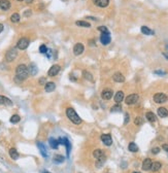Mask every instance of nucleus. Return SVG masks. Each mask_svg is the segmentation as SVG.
<instances>
[{"instance_id": "obj_17", "label": "nucleus", "mask_w": 168, "mask_h": 173, "mask_svg": "<svg viewBox=\"0 0 168 173\" xmlns=\"http://www.w3.org/2000/svg\"><path fill=\"white\" fill-rule=\"evenodd\" d=\"M10 8V2L8 0H0V9L7 10Z\"/></svg>"}, {"instance_id": "obj_3", "label": "nucleus", "mask_w": 168, "mask_h": 173, "mask_svg": "<svg viewBox=\"0 0 168 173\" xmlns=\"http://www.w3.org/2000/svg\"><path fill=\"white\" fill-rule=\"evenodd\" d=\"M18 56V52L16 49H9L7 52H6V55H5V59L7 62H12L14 59L17 58Z\"/></svg>"}, {"instance_id": "obj_22", "label": "nucleus", "mask_w": 168, "mask_h": 173, "mask_svg": "<svg viewBox=\"0 0 168 173\" xmlns=\"http://www.w3.org/2000/svg\"><path fill=\"white\" fill-rule=\"evenodd\" d=\"M158 116L160 117V118H166L167 116H168V110L165 108V107H160V108H158Z\"/></svg>"}, {"instance_id": "obj_38", "label": "nucleus", "mask_w": 168, "mask_h": 173, "mask_svg": "<svg viewBox=\"0 0 168 173\" xmlns=\"http://www.w3.org/2000/svg\"><path fill=\"white\" fill-rule=\"evenodd\" d=\"M142 119L140 118V117H137L136 119H135V121H134V123H135V125H137V126H139V125H141L142 124Z\"/></svg>"}, {"instance_id": "obj_40", "label": "nucleus", "mask_w": 168, "mask_h": 173, "mask_svg": "<svg viewBox=\"0 0 168 173\" xmlns=\"http://www.w3.org/2000/svg\"><path fill=\"white\" fill-rule=\"evenodd\" d=\"M31 14H32V11L30 10V9L26 10V11H25V13H24V15H25V17H30V15H31Z\"/></svg>"}, {"instance_id": "obj_18", "label": "nucleus", "mask_w": 168, "mask_h": 173, "mask_svg": "<svg viewBox=\"0 0 168 173\" xmlns=\"http://www.w3.org/2000/svg\"><path fill=\"white\" fill-rule=\"evenodd\" d=\"M55 89H56V85L54 83H52V82L47 83L44 85V90H45V92H48V93H51V92L55 91Z\"/></svg>"}, {"instance_id": "obj_12", "label": "nucleus", "mask_w": 168, "mask_h": 173, "mask_svg": "<svg viewBox=\"0 0 168 173\" xmlns=\"http://www.w3.org/2000/svg\"><path fill=\"white\" fill-rule=\"evenodd\" d=\"M60 70H61V67H60L59 65L55 64V65H53V66L50 68V70H49L48 74H49L50 76H56V75L60 72Z\"/></svg>"}, {"instance_id": "obj_45", "label": "nucleus", "mask_w": 168, "mask_h": 173, "mask_svg": "<svg viewBox=\"0 0 168 173\" xmlns=\"http://www.w3.org/2000/svg\"><path fill=\"white\" fill-rule=\"evenodd\" d=\"M87 19H88V20H93V21H97V19H96V18H93V17H87Z\"/></svg>"}, {"instance_id": "obj_23", "label": "nucleus", "mask_w": 168, "mask_h": 173, "mask_svg": "<svg viewBox=\"0 0 168 173\" xmlns=\"http://www.w3.org/2000/svg\"><path fill=\"white\" fill-rule=\"evenodd\" d=\"M9 156L12 160H18L19 159V152L17 151L16 148H10L9 149Z\"/></svg>"}, {"instance_id": "obj_15", "label": "nucleus", "mask_w": 168, "mask_h": 173, "mask_svg": "<svg viewBox=\"0 0 168 173\" xmlns=\"http://www.w3.org/2000/svg\"><path fill=\"white\" fill-rule=\"evenodd\" d=\"M113 78H114V81H115L116 83H124V82H125V77H124V75L122 74V73H120V72L115 73L114 76H113Z\"/></svg>"}, {"instance_id": "obj_52", "label": "nucleus", "mask_w": 168, "mask_h": 173, "mask_svg": "<svg viewBox=\"0 0 168 173\" xmlns=\"http://www.w3.org/2000/svg\"><path fill=\"white\" fill-rule=\"evenodd\" d=\"M62 1H64V2H67V0H62Z\"/></svg>"}, {"instance_id": "obj_32", "label": "nucleus", "mask_w": 168, "mask_h": 173, "mask_svg": "<svg viewBox=\"0 0 168 173\" xmlns=\"http://www.w3.org/2000/svg\"><path fill=\"white\" fill-rule=\"evenodd\" d=\"M10 21L12 23H18V22H20V14L19 13H13V14H11Z\"/></svg>"}, {"instance_id": "obj_29", "label": "nucleus", "mask_w": 168, "mask_h": 173, "mask_svg": "<svg viewBox=\"0 0 168 173\" xmlns=\"http://www.w3.org/2000/svg\"><path fill=\"white\" fill-rule=\"evenodd\" d=\"M128 149L130 151H132V152H136L137 150H138V146H137V144H135L134 142H131L128 145Z\"/></svg>"}, {"instance_id": "obj_24", "label": "nucleus", "mask_w": 168, "mask_h": 173, "mask_svg": "<svg viewBox=\"0 0 168 173\" xmlns=\"http://www.w3.org/2000/svg\"><path fill=\"white\" fill-rule=\"evenodd\" d=\"M141 32L143 33V34H145V35H154L155 34V32L153 30H151L148 27H146V26H142L141 27Z\"/></svg>"}, {"instance_id": "obj_25", "label": "nucleus", "mask_w": 168, "mask_h": 173, "mask_svg": "<svg viewBox=\"0 0 168 173\" xmlns=\"http://www.w3.org/2000/svg\"><path fill=\"white\" fill-rule=\"evenodd\" d=\"M0 104L1 105H11L12 102H11V100H9L8 98H6L4 96H0Z\"/></svg>"}, {"instance_id": "obj_35", "label": "nucleus", "mask_w": 168, "mask_h": 173, "mask_svg": "<svg viewBox=\"0 0 168 173\" xmlns=\"http://www.w3.org/2000/svg\"><path fill=\"white\" fill-rule=\"evenodd\" d=\"M20 120H21V118L18 116V114H14V116H12L11 118H10V123L11 124H17V123H19L20 122Z\"/></svg>"}, {"instance_id": "obj_19", "label": "nucleus", "mask_w": 168, "mask_h": 173, "mask_svg": "<svg viewBox=\"0 0 168 173\" xmlns=\"http://www.w3.org/2000/svg\"><path fill=\"white\" fill-rule=\"evenodd\" d=\"M152 164H153V162H152V160L151 159H145L144 161H143V163H142V169L144 170V171H147V170H151V167H152Z\"/></svg>"}, {"instance_id": "obj_39", "label": "nucleus", "mask_w": 168, "mask_h": 173, "mask_svg": "<svg viewBox=\"0 0 168 173\" xmlns=\"http://www.w3.org/2000/svg\"><path fill=\"white\" fill-rule=\"evenodd\" d=\"M152 152L154 153V155H157V153L160 152V148H159V147H154V148L152 149Z\"/></svg>"}, {"instance_id": "obj_47", "label": "nucleus", "mask_w": 168, "mask_h": 173, "mask_svg": "<svg viewBox=\"0 0 168 173\" xmlns=\"http://www.w3.org/2000/svg\"><path fill=\"white\" fill-rule=\"evenodd\" d=\"M163 56H164V57H165V58L168 60V54H167V53H163Z\"/></svg>"}, {"instance_id": "obj_2", "label": "nucleus", "mask_w": 168, "mask_h": 173, "mask_svg": "<svg viewBox=\"0 0 168 173\" xmlns=\"http://www.w3.org/2000/svg\"><path fill=\"white\" fill-rule=\"evenodd\" d=\"M66 116H67V118L73 123V124H75V125H80V124H82V119L80 118V116L76 113V111L74 110L73 108H71V107H69V108H67L66 109Z\"/></svg>"}, {"instance_id": "obj_41", "label": "nucleus", "mask_w": 168, "mask_h": 173, "mask_svg": "<svg viewBox=\"0 0 168 173\" xmlns=\"http://www.w3.org/2000/svg\"><path fill=\"white\" fill-rule=\"evenodd\" d=\"M155 73L156 74H159V75H165L166 74V72L165 71H162V70H156Z\"/></svg>"}, {"instance_id": "obj_34", "label": "nucleus", "mask_w": 168, "mask_h": 173, "mask_svg": "<svg viewBox=\"0 0 168 173\" xmlns=\"http://www.w3.org/2000/svg\"><path fill=\"white\" fill-rule=\"evenodd\" d=\"M145 117H146V119H147L150 122H155V121L157 120L156 116H155L154 113H153V112H146Z\"/></svg>"}, {"instance_id": "obj_49", "label": "nucleus", "mask_w": 168, "mask_h": 173, "mask_svg": "<svg viewBox=\"0 0 168 173\" xmlns=\"http://www.w3.org/2000/svg\"><path fill=\"white\" fill-rule=\"evenodd\" d=\"M40 173H50V172H48V171H42V172H40Z\"/></svg>"}, {"instance_id": "obj_14", "label": "nucleus", "mask_w": 168, "mask_h": 173, "mask_svg": "<svg viewBox=\"0 0 168 173\" xmlns=\"http://www.w3.org/2000/svg\"><path fill=\"white\" fill-rule=\"evenodd\" d=\"M93 2L99 7H106L109 4V0H93Z\"/></svg>"}, {"instance_id": "obj_42", "label": "nucleus", "mask_w": 168, "mask_h": 173, "mask_svg": "<svg viewBox=\"0 0 168 173\" xmlns=\"http://www.w3.org/2000/svg\"><path fill=\"white\" fill-rule=\"evenodd\" d=\"M129 120H130V117H129V114H128V113H126V114H125V122H124V124H125V125H126V124H128Z\"/></svg>"}, {"instance_id": "obj_28", "label": "nucleus", "mask_w": 168, "mask_h": 173, "mask_svg": "<svg viewBox=\"0 0 168 173\" xmlns=\"http://www.w3.org/2000/svg\"><path fill=\"white\" fill-rule=\"evenodd\" d=\"M83 76H84V78H86L87 81L93 82V75L91 74L90 72H88L87 70H84V71H83Z\"/></svg>"}, {"instance_id": "obj_4", "label": "nucleus", "mask_w": 168, "mask_h": 173, "mask_svg": "<svg viewBox=\"0 0 168 173\" xmlns=\"http://www.w3.org/2000/svg\"><path fill=\"white\" fill-rule=\"evenodd\" d=\"M167 95H165L164 93H157L154 95V101L158 104H162V103H165L167 101Z\"/></svg>"}, {"instance_id": "obj_1", "label": "nucleus", "mask_w": 168, "mask_h": 173, "mask_svg": "<svg viewBox=\"0 0 168 173\" xmlns=\"http://www.w3.org/2000/svg\"><path fill=\"white\" fill-rule=\"evenodd\" d=\"M29 75V70H28V67L24 64H21L19 65L17 68H16V81L17 83H21L23 81H25L26 78L28 77Z\"/></svg>"}, {"instance_id": "obj_31", "label": "nucleus", "mask_w": 168, "mask_h": 173, "mask_svg": "<svg viewBox=\"0 0 168 173\" xmlns=\"http://www.w3.org/2000/svg\"><path fill=\"white\" fill-rule=\"evenodd\" d=\"M110 111H111V112H119V111H122V106H121L119 103H117L116 105H114V106L110 108Z\"/></svg>"}, {"instance_id": "obj_30", "label": "nucleus", "mask_w": 168, "mask_h": 173, "mask_svg": "<svg viewBox=\"0 0 168 173\" xmlns=\"http://www.w3.org/2000/svg\"><path fill=\"white\" fill-rule=\"evenodd\" d=\"M75 24L78 26H80V27H86V28H90L91 27V25L88 22H86V21H76Z\"/></svg>"}, {"instance_id": "obj_36", "label": "nucleus", "mask_w": 168, "mask_h": 173, "mask_svg": "<svg viewBox=\"0 0 168 173\" xmlns=\"http://www.w3.org/2000/svg\"><path fill=\"white\" fill-rule=\"evenodd\" d=\"M98 30L100 31L101 33H109V31H108V29L106 28L105 26H99L98 27Z\"/></svg>"}, {"instance_id": "obj_27", "label": "nucleus", "mask_w": 168, "mask_h": 173, "mask_svg": "<svg viewBox=\"0 0 168 173\" xmlns=\"http://www.w3.org/2000/svg\"><path fill=\"white\" fill-rule=\"evenodd\" d=\"M161 163L160 162H155V163H153L152 164V167H151V170L152 171H154V172H157V171H159L160 169H161Z\"/></svg>"}, {"instance_id": "obj_48", "label": "nucleus", "mask_w": 168, "mask_h": 173, "mask_svg": "<svg viewBox=\"0 0 168 173\" xmlns=\"http://www.w3.org/2000/svg\"><path fill=\"white\" fill-rule=\"evenodd\" d=\"M25 1H26V2L29 4V3H32V2H33V0H25Z\"/></svg>"}, {"instance_id": "obj_21", "label": "nucleus", "mask_w": 168, "mask_h": 173, "mask_svg": "<svg viewBox=\"0 0 168 173\" xmlns=\"http://www.w3.org/2000/svg\"><path fill=\"white\" fill-rule=\"evenodd\" d=\"M28 70H29V73L31 75H35L37 73V71H38V68H37V66L34 64V63H31V64L29 65Z\"/></svg>"}, {"instance_id": "obj_16", "label": "nucleus", "mask_w": 168, "mask_h": 173, "mask_svg": "<svg viewBox=\"0 0 168 173\" xmlns=\"http://www.w3.org/2000/svg\"><path fill=\"white\" fill-rule=\"evenodd\" d=\"M36 144H37V147H38V149L40 150V153L42 155V157L47 158V157H48V151H47V148H45L44 144H43L42 142H37Z\"/></svg>"}, {"instance_id": "obj_9", "label": "nucleus", "mask_w": 168, "mask_h": 173, "mask_svg": "<svg viewBox=\"0 0 168 173\" xmlns=\"http://www.w3.org/2000/svg\"><path fill=\"white\" fill-rule=\"evenodd\" d=\"M101 140L106 146H109L113 143V139H111V136L109 134H102L101 135Z\"/></svg>"}, {"instance_id": "obj_26", "label": "nucleus", "mask_w": 168, "mask_h": 173, "mask_svg": "<svg viewBox=\"0 0 168 173\" xmlns=\"http://www.w3.org/2000/svg\"><path fill=\"white\" fill-rule=\"evenodd\" d=\"M50 144H51V147L53 149H57L59 147V141L57 139H54V138H50Z\"/></svg>"}, {"instance_id": "obj_8", "label": "nucleus", "mask_w": 168, "mask_h": 173, "mask_svg": "<svg viewBox=\"0 0 168 173\" xmlns=\"http://www.w3.org/2000/svg\"><path fill=\"white\" fill-rule=\"evenodd\" d=\"M111 40V37H110V34L109 33H102L101 36H100V41L103 45H107Z\"/></svg>"}, {"instance_id": "obj_33", "label": "nucleus", "mask_w": 168, "mask_h": 173, "mask_svg": "<svg viewBox=\"0 0 168 173\" xmlns=\"http://www.w3.org/2000/svg\"><path fill=\"white\" fill-rule=\"evenodd\" d=\"M64 157L63 156H60V155H56L55 157H54V162H56V163H63L64 162Z\"/></svg>"}, {"instance_id": "obj_37", "label": "nucleus", "mask_w": 168, "mask_h": 173, "mask_svg": "<svg viewBox=\"0 0 168 173\" xmlns=\"http://www.w3.org/2000/svg\"><path fill=\"white\" fill-rule=\"evenodd\" d=\"M39 52H40L41 54H47V52H48V48H47V45L41 44V45H40V48H39Z\"/></svg>"}, {"instance_id": "obj_6", "label": "nucleus", "mask_w": 168, "mask_h": 173, "mask_svg": "<svg viewBox=\"0 0 168 173\" xmlns=\"http://www.w3.org/2000/svg\"><path fill=\"white\" fill-rule=\"evenodd\" d=\"M138 99H139V96L137 95V94H131V95H129L125 99V102L127 105H132V104H135L137 101H138Z\"/></svg>"}, {"instance_id": "obj_43", "label": "nucleus", "mask_w": 168, "mask_h": 173, "mask_svg": "<svg viewBox=\"0 0 168 173\" xmlns=\"http://www.w3.org/2000/svg\"><path fill=\"white\" fill-rule=\"evenodd\" d=\"M39 84H40V85H45V84H47V83H45V78H44V77H41V78H40Z\"/></svg>"}, {"instance_id": "obj_46", "label": "nucleus", "mask_w": 168, "mask_h": 173, "mask_svg": "<svg viewBox=\"0 0 168 173\" xmlns=\"http://www.w3.org/2000/svg\"><path fill=\"white\" fill-rule=\"evenodd\" d=\"M3 29H4L3 25H2V24H0V33H1V32H2V31H3Z\"/></svg>"}, {"instance_id": "obj_44", "label": "nucleus", "mask_w": 168, "mask_h": 173, "mask_svg": "<svg viewBox=\"0 0 168 173\" xmlns=\"http://www.w3.org/2000/svg\"><path fill=\"white\" fill-rule=\"evenodd\" d=\"M162 148H163L164 150H166V151H168V144H163V146H162Z\"/></svg>"}, {"instance_id": "obj_20", "label": "nucleus", "mask_w": 168, "mask_h": 173, "mask_svg": "<svg viewBox=\"0 0 168 173\" xmlns=\"http://www.w3.org/2000/svg\"><path fill=\"white\" fill-rule=\"evenodd\" d=\"M123 100H124V93L122 92V91L117 92L116 95H115V102L120 103V102H122Z\"/></svg>"}, {"instance_id": "obj_11", "label": "nucleus", "mask_w": 168, "mask_h": 173, "mask_svg": "<svg viewBox=\"0 0 168 173\" xmlns=\"http://www.w3.org/2000/svg\"><path fill=\"white\" fill-rule=\"evenodd\" d=\"M93 156H94V158H96L97 160L105 162V156H104V153H103V151L101 149H95L93 151Z\"/></svg>"}, {"instance_id": "obj_7", "label": "nucleus", "mask_w": 168, "mask_h": 173, "mask_svg": "<svg viewBox=\"0 0 168 173\" xmlns=\"http://www.w3.org/2000/svg\"><path fill=\"white\" fill-rule=\"evenodd\" d=\"M84 50H85L84 44L79 42V43H76L74 45V48H73V54L75 56H80V55H82L84 53Z\"/></svg>"}, {"instance_id": "obj_51", "label": "nucleus", "mask_w": 168, "mask_h": 173, "mask_svg": "<svg viewBox=\"0 0 168 173\" xmlns=\"http://www.w3.org/2000/svg\"><path fill=\"white\" fill-rule=\"evenodd\" d=\"M166 49H167V50H168V43H167V45H166Z\"/></svg>"}, {"instance_id": "obj_50", "label": "nucleus", "mask_w": 168, "mask_h": 173, "mask_svg": "<svg viewBox=\"0 0 168 173\" xmlns=\"http://www.w3.org/2000/svg\"><path fill=\"white\" fill-rule=\"evenodd\" d=\"M133 173H141V172H138V171H136V172H133Z\"/></svg>"}, {"instance_id": "obj_5", "label": "nucleus", "mask_w": 168, "mask_h": 173, "mask_svg": "<svg viewBox=\"0 0 168 173\" xmlns=\"http://www.w3.org/2000/svg\"><path fill=\"white\" fill-rule=\"evenodd\" d=\"M28 45H29V39H27V38H25V37H22L18 42H17V48L19 49V50H26L27 48H28Z\"/></svg>"}, {"instance_id": "obj_10", "label": "nucleus", "mask_w": 168, "mask_h": 173, "mask_svg": "<svg viewBox=\"0 0 168 173\" xmlns=\"http://www.w3.org/2000/svg\"><path fill=\"white\" fill-rule=\"evenodd\" d=\"M113 95H114V93H113V91L109 90V89H105V90L102 91V93H101V97H102L103 100H109V99H111Z\"/></svg>"}, {"instance_id": "obj_53", "label": "nucleus", "mask_w": 168, "mask_h": 173, "mask_svg": "<svg viewBox=\"0 0 168 173\" xmlns=\"http://www.w3.org/2000/svg\"><path fill=\"white\" fill-rule=\"evenodd\" d=\"M18 1H23V0H18Z\"/></svg>"}, {"instance_id": "obj_13", "label": "nucleus", "mask_w": 168, "mask_h": 173, "mask_svg": "<svg viewBox=\"0 0 168 173\" xmlns=\"http://www.w3.org/2000/svg\"><path fill=\"white\" fill-rule=\"evenodd\" d=\"M58 141H59V143L60 144H64L65 146H66V149H67V156H69V151H70V142L68 141V139L67 138H65V137H63V138H59L58 139Z\"/></svg>"}]
</instances>
